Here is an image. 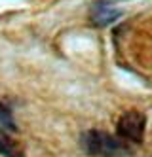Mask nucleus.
Instances as JSON below:
<instances>
[{"mask_svg":"<svg viewBox=\"0 0 152 157\" xmlns=\"http://www.w3.org/2000/svg\"><path fill=\"white\" fill-rule=\"evenodd\" d=\"M80 144L84 148V151L91 157H127V155H131V148L127 146V142L101 129L86 131L80 138Z\"/></svg>","mask_w":152,"mask_h":157,"instance_id":"nucleus-1","label":"nucleus"},{"mask_svg":"<svg viewBox=\"0 0 152 157\" xmlns=\"http://www.w3.org/2000/svg\"><path fill=\"white\" fill-rule=\"evenodd\" d=\"M145 131H146V116H145V112L137 110V108L122 112V116L116 121V134L124 142L143 144Z\"/></svg>","mask_w":152,"mask_h":157,"instance_id":"nucleus-2","label":"nucleus"},{"mask_svg":"<svg viewBox=\"0 0 152 157\" xmlns=\"http://www.w3.org/2000/svg\"><path fill=\"white\" fill-rule=\"evenodd\" d=\"M122 15H124L122 10L114 8L110 4L99 2V4H95V6L91 8V15L89 17H91V23L93 25H97V27H109V25L116 23Z\"/></svg>","mask_w":152,"mask_h":157,"instance_id":"nucleus-3","label":"nucleus"},{"mask_svg":"<svg viewBox=\"0 0 152 157\" xmlns=\"http://www.w3.org/2000/svg\"><path fill=\"white\" fill-rule=\"evenodd\" d=\"M0 155L2 157H27L21 144L2 129H0Z\"/></svg>","mask_w":152,"mask_h":157,"instance_id":"nucleus-4","label":"nucleus"},{"mask_svg":"<svg viewBox=\"0 0 152 157\" xmlns=\"http://www.w3.org/2000/svg\"><path fill=\"white\" fill-rule=\"evenodd\" d=\"M0 129L2 131H10V132H15L17 131V123L11 116L10 108L0 100Z\"/></svg>","mask_w":152,"mask_h":157,"instance_id":"nucleus-5","label":"nucleus"}]
</instances>
